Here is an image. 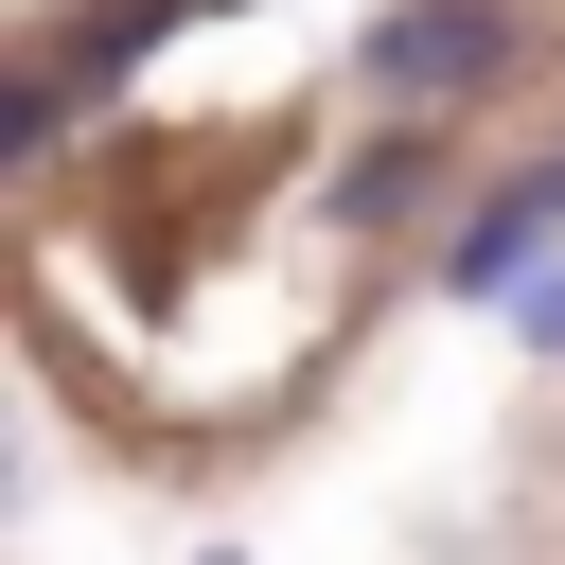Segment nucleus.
<instances>
[{
	"instance_id": "obj_2",
	"label": "nucleus",
	"mask_w": 565,
	"mask_h": 565,
	"mask_svg": "<svg viewBox=\"0 0 565 565\" xmlns=\"http://www.w3.org/2000/svg\"><path fill=\"white\" fill-rule=\"evenodd\" d=\"M512 335H547V353H565V265H547V282L512 300Z\"/></svg>"
},
{
	"instance_id": "obj_1",
	"label": "nucleus",
	"mask_w": 565,
	"mask_h": 565,
	"mask_svg": "<svg viewBox=\"0 0 565 565\" xmlns=\"http://www.w3.org/2000/svg\"><path fill=\"white\" fill-rule=\"evenodd\" d=\"M512 71V18L494 0H406L388 35H371V88H406V106H459V88H494Z\"/></svg>"
}]
</instances>
